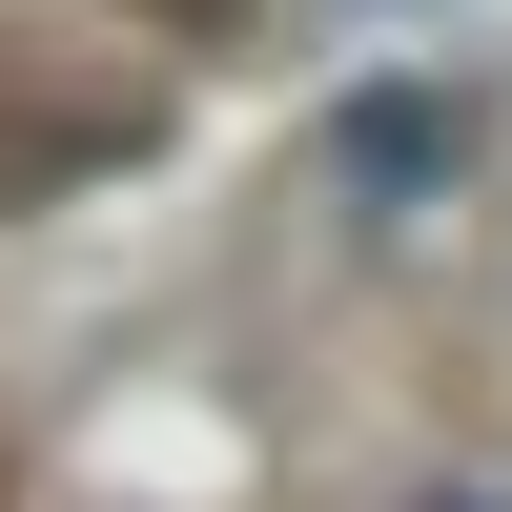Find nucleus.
Instances as JSON below:
<instances>
[{
  "label": "nucleus",
  "mask_w": 512,
  "mask_h": 512,
  "mask_svg": "<svg viewBox=\"0 0 512 512\" xmlns=\"http://www.w3.org/2000/svg\"><path fill=\"white\" fill-rule=\"evenodd\" d=\"M451 164H472V103H451V82H369V103L328 123V185H349L369 226H390V205H431Z\"/></svg>",
  "instance_id": "obj_1"
},
{
  "label": "nucleus",
  "mask_w": 512,
  "mask_h": 512,
  "mask_svg": "<svg viewBox=\"0 0 512 512\" xmlns=\"http://www.w3.org/2000/svg\"><path fill=\"white\" fill-rule=\"evenodd\" d=\"M144 21H164V41H226V21H246V0H144Z\"/></svg>",
  "instance_id": "obj_2"
},
{
  "label": "nucleus",
  "mask_w": 512,
  "mask_h": 512,
  "mask_svg": "<svg viewBox=\"0 0 512 512\" xmlns=\"http://www.w3.org/2000/svg\"><path fill=\"white\" fill-rule=\"evenodd\" d=\"M431 512H492V492H431Z\"/></svg>",
  "instance_id": "obj_3"
}]
</instances>
